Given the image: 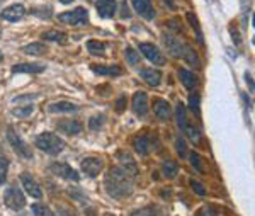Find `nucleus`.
Here are the masks:
<instances>
[{"label": "nucleus", "mask_w": 255, "mask_h": 216, "mask_svg": "<svg viewBox=\"0 0 255 216\" xmlns=\"http://www.w3.org/2000/svg\"><path fill=\"white\" fill-rule=\"evenodd\" d=\"M106 191L114 199H124L133 192V179L123 167H112L106 175Z\"/></svg>", "instance_id": "f257e3e1"}, {"label": "nucleus", "mask_w": 255, "mask_h": 216, "mask_svg": "<svg viewBox=\"0 0 255 216\" xmlns=\"http://www.w3.org/2000/svg\"><path fill=\"white\" fill-rule=\"evenodd\" d=\"M163 43H165L167 51L172 56L186 60L187 63L197 66V68L201 66V62H199V58H197L196 53H194V49L191 48V46L184 45L179 38H175V36H172V34H163Z\"/></svg>", "instance_id": "f03ea898"}, {"label": "nucleus", "mask_w": 255, "mask_h": 216, "mask_svg": "<svg viewBox=\"0 0 255 216\" xmlns=\"http://www.w3.org/2000/svg\"><path fill=\"white\" fill-rule=\"evenodd\" d=\"M36 147L48 155H58L65 150V141L55 133L45 131L36 138Z\"/></svg>", "instance_id": "7ed1b4c3"}, {"label": "nucleus", "mask_w": 255, "mask_h": 216, "mask_svg": "<svg viewBox=\"0 0 255 216\" xmlns=\"http://www.w3.org/2000/svg\"><path fill=\"white\" fill-rule=\"evenodd\" d=\"M7 139H9V143H11V147L14 148L16 154L21 155V157L26 158V160H32L31 148L28 147V143H26L24 139L19 136V133L16 131L12 126H9V128H7Z\"/></svg>", "instance_id": "20e7f679"}, {"label": "nucleus", "mask_w": 255, "mask_h": 216, "mask_svg": "<svg viewBox=\"0 0 255 216\" xmlns=\"http://www.w3.org/2000/svg\"><path fill=\"white\" fill-rule=\"evenodd\" d=\"M58 19L70 26H85V24H89V12L83 7H77L70 12H62V14H58Z\"/></svg>", "instance_id": "39448f33"}, {"label": "nucleus", "mask_w": 255, "mask_h": 216, "mask_svg": "<svg viewBox=\"0 0 255 216\" xmlns=\"http://www.w3.org/2000/svg\"><path fill=\"white\" fill-rule=\"evenodd\" d=\"M4 201L7 204V208L14 209V211H21V209L26 208V198L17 187H9L5 191V196H4Z\"/></svg>", "instance_id": "423d86ee"}, {"label": "nucleus", "mask_w": 255, "mask_h": 216, "mask_svg": "<svg viewBox=\"0 0 255 216\" xmlns=\"http://www.w3.org/2000/svg\"><path fill=\"white\" fill-rule=\"evenodd\" d=\"M49 170L56 175V177H62V179H66V181H73V182H79L80 181V175L75 169H72L68 164L65 162H53L49 165Z\"/></svg>", "instance_id": "0eeeda50"}, {"label": "nucleus", "mask_w": 255, "mask_h": 216, "mask_svg": "<svg viewBox=\"0 0 255 216\" xmlns=\"http://www.w3.org/2000/svg\"><path fill=\"white\" fill-rule=\"evenodd\" d=\"M140 51H142V55L145 56L146 60H150V62L153 63V65H165V56L162 55V51H160L159 48H157L155 45H152V43H142L140 45Z\"/></svg>", "instance_id": "6e6552de"}, {"label": "nucleus", "mask_w": 255, "mask_h": 216, "mask_svg": "<svg viewBox=\"0 0 255 216\" xmlns=\"http://www.w3.org/2000/svg\"><path fill=\"white\" fill-rule=\"evenodd\" d=\"M131 5L146 21H153L155 19V9H153L152 0H131Z\"/></svg>", "instance_id": "1a4fd4ad"}, {"label": "nucleus", "mask_w": 255, "mask_h": 216, "mask_svg": "<svg viewBox=\"0 0 255 216\" xmlns=\"http://www.w3.org/2000/svg\"><path fill=\"white\" fill-rule=\"evenodd\" d=\"M133 111L140 118H145L148 114V95H146V92L138 91L133 95Z\"/></svg>", "instance_id": "9d476101"}, {"label": "nucleus", "mask_w": 255, "mask_h": 216, "mask_svg": "<svg viewBox=\"0 0 255 216\" xmlns=\"http://www.w3.org/2000/svg\"><path fill=\"white\" fill-rule=\"evenodd\" d=\"M21 182H22V185H24L26 191H28L29 196H32V198H36V199H39L43 196L41 187H39V184L36 182V179L32 177L29 172H22V174H21Z\"/></svg>", "instance_id": "9b49d317"}, {"label": "nucleus", "mask_w": 255, "mask_h": 216, "mask_svg": "<svg viewBox=\"0 0 255 216\" xmlns=\"http://www.w3.org/2000/svg\"><path fill=\"white\" fill-rule=\"evenodd\" d=\"M24 14H26V9L22 7L21 4H14L5 7L4 11L0 12V19H4V21H9V22H17L24 17Z\"/></svg>", "instance_id": "f8f14e48"}, {"label": "nucleus", "mask_w": 255, "mask_h": 216, "mask_svg": "<svg viewBox=\"0 0 255 216\" xmlns=\"http://www.w3.org/2000/svg\"><path fill=\"white\" fill-rule=\"evenodd\" d=\"M102 167H104L102 160L97 157H87L82 160V170L89 177H97L100 174V170H102Z\"/></svg>", "instance_id": "ddd939ff"}, {"label": "nucleus", "mask_w": 255, "mask_h": 216, "mask_svg": "<svg viewBox=\"0 0 255 216\" xmlns=\"http://www.w3.org/2000/svg\"><path fill=\"white\" fill-rule=\"evenodd\" d=\"M133 148H135L136 154H140L142 157H146L152 152V138L148 135H138L133 139Z\"/></svg>", "instance_id": "4468645a"}, {"label": "nucleus", "mask_w": 255, "mask_h": 216, "mask_svg": "<svg viewBox=\"0 0 255 216\" xmlns=\"http://www.w3.org/2000/svg\"><path fill=\"white\" fill-rule=\"evenodd\" d=\"M56 129H58L60 133H63V135L73 136L82 131V124H80L79 121H72V119H60V121L56 123Z\"/></svg>", "instance_id": "2eb2a0df"}, {"label": "nucleus", "mask_w": 255, "mask_h": 216, "mask_svg": "<svg viewBox=\"0 0 255 216\" xmlns=\"http://www.w3.org/2000/svg\"><path fill=\"white\" fill-rule=\"evenodd\" d=\"M96 7H97V12H99L100 17L111 19L116 14L117 4H116V0H97Z\"/></svg>", "instance_id": "dca6fc26"}, {"label": "nucleus", "mask_w": 255, "mask_h": 216, "mask_svg": "<svg viewBox=\"0 0 255 216\" xmlns=\"http://www.w3.org/2000/svg\"><path fill=\"white\" fill-rule=\"evenodd\" d=\"M45 68L43 63H19L12 66V74H41Z\"/></svg>", "instance_id": "f3484780"}, {"label": "nucleus", "mask_w": 255, "mask_h": 216, "mask_svg": "<svg viewBox=\"0 0 255 216\" xmlns=\"http://www.w3.org/2000/svg\"><path fill=\"white\" fill-rule=\"evenodd\" d=\"M117 160H119V164L123 165V169L129 175H135L136 172H138V165H136V162L133 160V157L128 154V152H124V150L117 152Z\"/></svg>", "instance_id": "a211bd4d"}, {"label": "nucleus", "mask_w": 255, "mask_h": 216, "mask_svg": "<svg viewBox=\"0 0 255 216\" xmlns=\"http://www.w3.org/2000/svg\"><path fill=\"white\" fill-rule=\"evenodd\" d=\"M94 74H99V75H106V77H119L123 75V68L119 65H92Z\"/></svg>", "instance_id": "6ab92c4d"}, {"label": "nucleus", "mask_w": 255, "mask_h": 216, "mask_svg": "<svg viewBox=\"0 0 255 216\" xmlns=\"http://www.w3.org/2000/svg\"><path fill=\"white\" fill-rule=\"evenodd\" d=\"M140 77H142L148 85L157 87V85L162 82V72L155 68H143V70H140Z\"/></svg>", "instance_id": "aec40b11"}, {"label": "nucleus", "mask_w": 255, "mask_h": 216, "mask_svg": "<svg viewBox=\"0 0 255 216\" xmlns=\"http://www.w3.org/2000/svg\"><path fill=\"white\" fill-rule=\"evenodd\" d=\"M153 112H155L162 121H167V119L172 116V108H170L169 102L163 101V99H155V101H153Z\"/></svg>", "instance_id": "412c9836"}, {"label": "nucleus", "mask_w": 255, "mask_h": 216, "mask_svg": "<svg viewBox=\"0 0 255 216\" xmlns=\"http://www.w3.org/2000/svg\"><path fill=\"white\" fill-rule=\"evenodd\" d=\"M179 78L184 84V87L189 89V91L191 89H196L197 84H199V78H197L192 72H189V70H186V68H179Z\"/></svg>", "instance_id": "4be33fe9"}, {"label": "nucleus", "mask_w": 255, "mask_h": 216, "mask_svg": "<svg viewBox=\"0 0 255 216\" xmlns=\"http://www.w3.org/2000/svg\"><path fill=\"white\" fill-rule=\"evenodd\" d=\"M49 112H77L79 111V106L72 104V102L66 101H60V102H53L49 104Z\"/></svg>", "instance_id": "5701e85b"}, {"label": "nucleus", "mask_w": 255, "mask_h": 216, "mask_svg": "<svg viewBox=\"0 0 255 216\" xmlns=\"http://www.w3.org/2000/svg\"><path fill=\"white\" fill-rule=\"evenodd\" d=\"M87 49L94 56H106V45L102 41H97V39H90L87 43Z\"/></svg>", "instance_id": "b1692460"}, {"label": "nucleus", "mask_w": 255, "mask_h": 216, "mask_svg": "<svg viewBox=\"0 0 255 216\" xmlns=\"http://www.w3.org/2000/svg\"><path fill=\"white\" fill-rule=\"evenodd\" d=\"M41 38L45 39V41H53V43H60V45H65L66 43V34L62 31H46L41 34Z\"/></svg>", "instance_id": "393cba45"}, {"label": "nucleus", "mask_w": 255, "mask_h": 216, "mask_svg": "<svg viewBox=\"0 0 255 216\" xmlns=\"http://www.w3.org/2000/svg\"><path fill=\"white\" fill-rule=\"evenodd\" d=\"M184 133H186V136H189V139L192 143H196V145H199L201 143V131L197 126H194L192 123H187L186 128L182 129Z\"/></svg>", "instance_id": "a878e982"}, {"label": "nucleus", "mask_w": 255, "mask_h": 216, "mask_svg": "<svg viewBox=\"0 0 255 216\" xmlns=\"http://www.w3.org/2000/svg\"><path fill=\"white\" fill-rule=\"evenodd\" d=\"M175 118H177V126H179L180 129L186 128V124L189 123V119H187V111H186V106L182 104V102H179L175 108Z\"/></svg>", "instance_id": "bb28decb"}, {"label": "nucleus", "mask_w": 255, "mask_h": 216, "mask_svg": "<svg viewBox=\"0 0 255 216\" xmlns=\"http://www.w3.org/2000/svg\"><path fill=\"white\" fill-rule=\"evenodd\" d=\"M162 172H163V175H165V177L174 179V177H177L179 165H177L174 160H165V162H163V165H162Z\"/></svg>", "instance_id": "cd10ccee"}, {"label": "nucleus", "mask_w": 255, "mask_h": 216, "mask_svg": "<svg viewBox=\"0 0 255 216\" xmlns=\"http://www.w3.org/2000/svg\"><path fill=\"white\" fill-rule=\"evenodd\" d=\"M22 51L28 53V55H32V56H39V55H45L46 53V46L43 45V43H32V45L24 46Z\"/></svg>", "instance_id": "c85d7f7f"}, {"label": "nucleus", "mask_w": 255, "mask_h": 216, "mask_svg": "<svg viewBox=\"0 0 255 216\" xmlns=\"http://www.w3.org/2000/svg\"><path fill=\"white\" fill-rule=\"evenodd\" d=\"M187 21H189V24L192 26V29L196 31V36H197V41L203 45L204 43V38H203V31H201V26H199V21H197V17L192 14V12H187Z\"/></svg>", "instance_id": "c756f323"}, {"label": "nucleus", "mask_w": 255, "mask_h": 216, "mask_svg": "<svg viewBox=\"0 0 255 216\" xmlns=\"http://www.w3.org/2000/svg\"><path fill=\"white\" fill-rule=\"evenodd\" d=\"M189 109L196 116L201 114V95L196 94V92H194V94H191V97H189Z\"/></svg>", "instance_id": "7c9ffc66"}, {"label": "nucleus", "mask_w": 255, "mask_h": 216, "mask_svg": "<svg viewBox=\"0 0 255 216\" xmlns=\"http://www.w3.org/2000/svg\"><path fill=\"white\" fill-rule=\"evenodd\" d=\"M7 172H9V158L0 155V185L5 184V181H7Z\"/></svg>", "instance_id": "2f4dec72"}, {"label": "nucleus", "mask_w": 255, "mask_h": 216, "mask_svg": "<svg viewBox=\"0 0 255 216\" xmlns=\"http://www.w3.org/2000/svg\"><path fill=\"white\" fill-rule=\"evenodd\" d=\"M32 112H34V106L28 104V106H22V108H16L14 111H12V114L17 116V118H28Z\"/></svg>", "instance_id": "473e14b6"}, {"label": "nucleus", "mask_w": 255, "mask_h": 216, "mask_svg": "<svg viewBox=\"0 0 255 216\" xmlns=\"http://www.w3.org/2000/svg\"><path fill=\"white\" fill-rule=\"evenodd\" d=\"M32 213H34V216H56L55 213L45 204H32Z\"/></svg>", "instance_id": "72a5a7b5"}, {"label": "nucleus", "mask_w": 255, "mask_h": 216, "mask_svg": "<svg viewBox=\"0 0 255 216\" xmlns=\"http://www.w3.org/2000/svg\"><path fill=\"white\" fill-rule=\"evenodd\" d=\"M124 56H126V60H128V63H129V65H138V63H140V55H138V51H136V49L126 48V49H124Z\"/></svg>", "instance_id": "f704fd0d"}, {"label": "nucleus", "mask_w": 255, "mask_h": 216, "mask_svg": "<svg viewBox=\"0 0 255 216\" xmlns=\"http://www.w3.org/2000/svg\"><path fill=\"white\" fill-rule=\"evenodd\" d=\"M129 216H157V208L155 206H145V208H140L136 211H133Z\"/></svg>", "instance_id": "c9c22d12"}, {"label": "nucleus", "mask_w": 255, "mask_h": 216, "mask_svg": "<svg viewBox=\"0 0 255 216\" xmlns=\"http://www.w3.org/2000/svg\"><path fill=\"white\" fill-rule=\"evenodd\" d=\"M104 121H106V118H104L102 114H99V116H92V118L89 119V128L92 129V131H97V129L102 128Z\"/></svg>", "instance_id": "e433bc0d"}, {"label": "nucleus", "mask_w": 255, "mask_h": 216, "mask_svg": "<svg viewBox=\"0 0 255 216\" xmlns=\"http://www.w3.org/2000/svg\"><path fill=\"white\" fill-rule=\"evenodd\" d=\"M175 150L180 158H184L187 155V145H186V139H184L182 136H177L175 138Z\"/></svg>", "instance_id": "4c0bfd02"}, {"label": "nucleus", "mask_w": 255, "mask_h": 216, "mask_svg": "<svg viewBox=\"0 0 255 216\" xmlns=\"http://www.w3.org/2000/svg\"><path fill=\"white\" fill-rule=\"evenodd\" d=\"M31 12L34 15H38V17H41V19L51 17V7H32Z\"/></svg>", "instance_id": "58836bf2"}, {"label": "nucleus", "mask_w": 255, "mask_h": 216, "mask_svg": "<svg viewBox=\"0 0 255 216\" xmlns=\"http://www.w3.org/2000/svg\"><path fill=\"white\" fill-rule=\"evenodd\" d=\"M191 164H192V167L196 169L197 172H204L203 165H201V157H199V154H196V152L191 154Z\"/></svg>", "instance_id": "ea45409f"}, {"label": "nucleus", "mask_w": 255, "mask_h": 216, "mask_svg": "<svg viewBox=\"0 0 255 216\" xmlns=\"http://www.w3.org/2000/svg\"><path fill=\"white\" fill-rule=\"evenodd\" d=\"M196 216H218V213L211 206H203L201 209H197Z\"/></svg>", "instance_id": "a19ab883"}, {"label": "nucleus", "mask_w": 255, "mask_h": 216, "mask_svg": "<svg viewBox=\"0 0 255 216\" xmlns=\"http://www.w3.org/2000/svg\"><path fill=\"white\" fill-rule=\"evenodd\" d=\"M191 187H192V191L196 192V194H199V196H206V187H204L201 182H197V181H191Z\"/></svg>", "instance_id": "79ce46f5"}, {"label": "nucleus", "mask_w": 255, "mask_h": 216, "mask_svg": "<svg viewBox=\"0 0 255 216\" xmlns=\"http://www.w3.org/2000/svg\"><path fill=\"white\" fill-rule=\"evenodd\" d=\"M124 109H126V95H121V97L116 101V111L123 112Z\"/></svg>", "instance_id": "37998d69"}, {"label": "nucleus", "mask_w": 255, "mask_h": 216, "mask_svg": "<svg viewBox=\"0 0 255 216\" xmlns=\"http://www.w3.org/2000/svg\"><path fill=\"white\" fill-rule=\"evenodd\" d=\"M121 17H123V19H129V17H131V14H129V9H128V5H126V2H123V4H121Z\"/></svg>", "instance_id": "c03bdc74"}, {"label": "nucleus", "mask_w": 255, "mask_h": 216, "mask_svg": "<svg viewBox=\"0 0 255 216\" xmlns=\"http://www.w3.org/2000/svg\"><path fill=\"white\" fill-rule=\"evenodd\" d=\"M58 216H77V215L72 211V209H66V208H63L62 206V208L58 209Z\"/></svg>", "instance_id": "a18cd8bd"}, {"label": "nucleus", "mask_w": 255, "mask_h": 216, "mask_svg": "<svg viewBox=\"0 0 255 216\" xmlns=\"http://www.w3.org/2000/svg\"><path fill=\"white\" fill-rule=\"evenodd\" d=\"M231 38L235 39V43H237V45H240V43H241L240 34H238V31H237V29H233V28H231Z\"/></svg>", "instance_id": "49530a36"}, {"label": "nucleus", "mask_w": 255, "mask_h": 216, "mask_svg": "<svg viewBox=\"0 0 255 216\" xmlns=\"http://www.w3.org/2000/svg\"><path fill=\"white\" fill-rule=\"evenodd\" d=\"M245 78H247V84L250 85V92H254V82H252V75L248 72L245 74Z\"/></svg>", "instance_id": "de8ad7c7"}, {"label": "nucleus", "mask_w": 255, "mask_h": 216, "mask_svg": "<svg viewBox=\"0 0 255 216\" xmlns=\"http://www.w3.org/2000/svg\"><path fill=\"white\" fill-rule=\"evenodd\" d=\"M163 2H165V4L172 9V11H175V4H174V0H163Z\"/></svg>", "instance_id": "09e8293b"}, {"label": "nucleus", "mask_w": 255, "mask_h": 216, "mask_svg": "<svg viewBox=\"0 0 255 216\" xmlns=\"http://www.w3.org/2000/svg\"><path fill=\"white\" fill-rule=\"evenodd\" d=\"M70 2H73V0H62V4H70Z\"/></svg>", "instance_id": "8fccbe9b"}, {"label": "nucleus", "mask_w": 255, "mask_h": 216, "mask_svg": "<svg viewBox=\"0 0 255 216\" xmlns=\"http://www.w3.org/2000/svg\"><path fill=\"white\" fill-rule=\"evenodd\" d=\"M2 58H4V55H2V53H0V62H2Z\"/></svg>", "instance_id": "3c124183"}, {"label": "nucleus", "mask_w": 255, "mask_h": 216, "mask_svg": "<svg viewBox=\"0 0 255 216\" xmlns=\"http://www.w3.org/2000/svg\"><path fill=\"white\" fill-rule=\"evenodd\" d=\"M2 2H4V0H0V4H2Z\"/></svg>", "instance_id": "603ef678"}, {"label": "nucleus", "mask_w": 255, "mask_h": 216, "mask_svg": "<svg viewBox=\"0 0 255 216\" xmlns=\"http://www.w3.org/2000/svg\"><path fill=\"white\" fill-rule=\"evenodd\" d=\"M90 2H92V0H90Z\"/></svg>", "instance_id": "864d4df0"}]
</instances>
